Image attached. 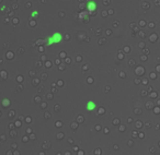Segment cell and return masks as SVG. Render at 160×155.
I'll return each mask as SVG.
<instances>
[{
  "label": "cell",
  "mask_w": 160,
  "mask_h": 155,
  "mask_svg": "<svg viewBox=\"0 0 160 155\" xmlns=\"http://www.w3.org/2000/svg\"><path fill=\"white\" fill-rule=\"evenodd\" d=\"M37 14H38L37 12H36V11H34V12H32V14H31V15H32V16H36Z\"/></svg>",
  "instance_id": "277c9868"
},
{
  "label": "cell",
  "mask_w": 160,
  "mask_h": 155,
  "mask_svg": "<svg viewBox=\"0 0 160 155\" xmlns=\"http://www.w3.org/2000/svg\"><path fill=\"white\" fill-rule=\"evenodd\" d=\"M87 7H88V10L91 12V11H94L97 9V5H96V2L94 1H89L88 2V5H87Z\"/></svg>",
  "instance_id": "7a4b0ae2"
},
{
  "label": "cell",
  "mask_w": 160,
  "mask_h": 155,
  "mask_svg": "<svg viewBox=\"0 0 160 155\" xmlns=\"http://www.w3.org/2000/svg\"><path fill=\"white\" fill-rule=\"evenodd\" d=\"M63 40V36L60 33H55L53 34L52 36H49L48 38H47V46H50L52 44H54V43H59L62 42Z\"/></svg>",
  "instance_id": "6da1fadb"
},
{
  "label": "cell",
  "mask_w": 160,
  "mask_h": 155,
  "mask_svg": "<svg viewBox=\"0 0 160 155\" xmlns=\"http://www.w3.org/2000/svg\"><path fill=\"white\" fill-rule=\"evenodd\" d=\"M96 108V104L93 102H88V106H87V109L88 110H93Z\"/></svg>",
  "instance_id": "3957f363"
}]
</instances>
